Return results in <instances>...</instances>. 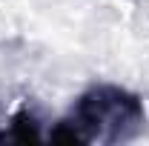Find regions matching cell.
<instances>
[{"mask_svg": "<svg viewBox=\"0 0 149 146\" xmlns=\"http://www.w3.org/2000/svg\"><path fill=\"white\" fill-rule=\"evenodd\" d=\"M146 123L143 100L118 83H95L57 120L52 143H123L138 138Z\"/></svg>", "mask_w": 149, "mask_h": 146, "instance_id": "6da1fadb", "label": "cell"}, {"mask_svg": "<svg viewBox=\"0 0 149 146\" xmlns=\"http://www.w3.org/2000/svg\"><path fill=\"white\" fill-rule=\"evenodd\" d=\"M0 140H12V143H37L40 140V123H37L35 112L23 106L12 115L9 120V132L0 135Z\"/></svg>", "mask_w": 149, "mask_h": 146, "instance_id": "7a4b0ae2", "label": "cell"}]
</instances>
